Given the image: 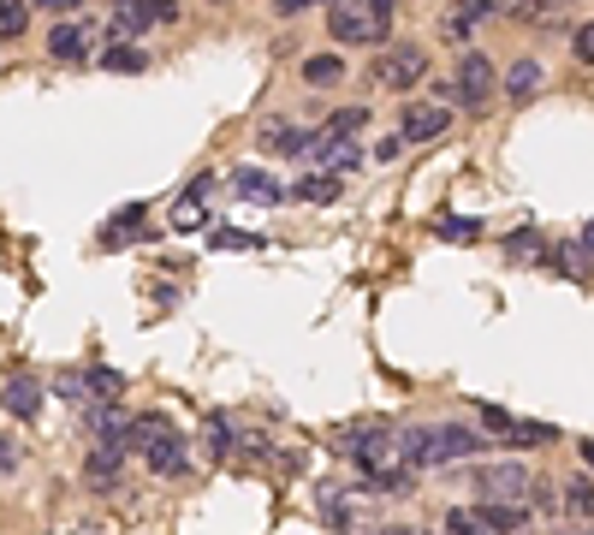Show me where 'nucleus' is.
I'll use <instances>...</instances> for the list:
<instances>
[{
  "label": "nucleus",
  "mask_w": 594,
  "mask_h": 535,
  "mask_svg": "<svg viewBox=\"0 0 594 535\" xmlns=\"http://www.w3.org/2000/svg\"><path fill=\"white\" fill-rule=\"evenodd\" d=\"M541 90V60H517L512 72H505V96L512 101H529Z\"/></svg>",
  "instance_id": "6ab92c4d"
},
{
  "label": "nucleus",
  "mask_w": 594,
  "mask_h": 535,
  "mask_svg": "<svg viewBox=\"0 0 594 535\" xmlns=\"http://www.w3.org/2000/svg\"><path fill=\"white\" fill-rule=\"evenodd\" d=\"M149 470L155 476H179L185 470V435H179V428H172L161 446H149Z\"/></svg>",
  "instance_id": "f3484780"
},
{
  "label": "nucleus",
  "mask_w": 594,
  "mask_h": 535,
  "mask_svg": "<svg viewBox=\"0 0 594 535\" xmlns=\"http://www.w3.org/2000/svg\"><path fill=\"white\" fill-rule=\"evenodd\" d=\"M12 470H19V446L0 435V476H12Z\"/></svg>",
  "instance_id": "f704fd0d"
},
{
  "label": "nucleus",
  "mask_w": 594,
  "mask_h": 535,
  "mask_svg": "<svg viewBox=\"0 0 594 535\" xmlns=\"http://www.w3.org/2000/svg\"><path fill=\"white\" fill-rule=\"evenodd\" d=\"M452 96H458L464 108H482V101L494 96V60L464 55V60H458V83H452Z\"/></svg>",
  "instance_id": "423d86ee"
},
{
  "label": "nucleus",
  "mask_w": 594,
  "mask_h": 535,
  "mask_svg": "<svg viewBox=\"0 0 594 535\" xmlns=\"http://www.w3.org/2000/svg\"><path fill=\"white\" fill-rule=\"evenodd\" d=\"M327 30H334V42H387L393 19H380V12H357V7H334Z\"/></svg>",
  "instance_id": "20e7f679"
},
{
  "label": "nucleus",
  "mask_w": 594,
  "mask_h": 535,
  "mask_svg": "<svg viewBox=\"0 0 594 535\" xmlns=\"http://www.w3.org/2000/svg\"><path fill=\"white\" fill-rule=\"evenodd\" d=\"M505 440H512V446H547V440H553V428H547V423H517V417H512Z\"/></svg>",
  "instance_id": "bb28decb"
},
{
  "label": "nucleus",
  "mask_w": 594,
  "mask_h": 535,
  "mask_svg": "<svg viewBox=\"0 0 594 535\" xmlns=\"http://www.w3.org/2000/svg\"><path fill=\"white\" fill-rule=\"evenodd\" d=\"M220 7H226V0H220Z\"/></svg>",
  "instance_id": "a19ab883"
},
{
  "label": "nucleus",
  "mask_w": 594,
  "mask_h": 535,
  "mask_svg": "<svg viewBox=\"0 0 594 535\" xmlns=\"http://www.w3.org/2000/svg\"><path fill=\"white\" fill-rule=\"evenodd\" d=\"M505 12L523 19V24H553V19H547V0H505Z\"/></svg>",
  "instance_id": "c756f323"
},
{
  "label": "nucleus",
  "mask_w": 594,
  "mask_h": 535,
  "mask_svg": "<svg viewBox=\"0 0 594 535\" xmlns=\"http://www.w3.org/2000/svg\"><path fill=\"white\" fill-rule=\"evenodd\" d=\"M565 512L571 517H594V482L588 476H576L571 488H565Z\"/></svg>",
  "instance_id": "a878e982"
},
{
  "label": "nucleus",
  "mask_w": 594,
  "mask_h": 535,
  "mask_svg": "<svg viewBox=\"0 0 594 535\" xmlns=\"http://www.w3.org/2000/svg\"><path fill=\"white\" fill-rule=\"evenodd\" d=\"M494 12H499V0H458V7H446L440 37H446V42H458V37H469V24L494 19Z\"/></svg>",
  "instance_id": "9d476101"
},
{
  "label": "nucleus",
  "mask_w": 594,
  "mask_h": 535,
  "mask_svg": "<svg viewBox=\"0 0 594 535\" xmlns=\"http://www.w3.org/2000/svg\"><path fill=\"white\" fill-rule=\"evenodd\" d=\"M119 470H126V446H119V440H101L90 453V464H83L90 488H119Z\"/></svg>",
  "instance_id": "9b49d317"
},
{
  "label": "nucleus",
  "mask_w": 594,
  "mask_h": 535,
  "mask_svg": "<svg viewBox=\"0 0 594 535\" xmlns=\"http://www.w3.org/2000/svg\"><path fill=\"white\" fill-rule=\"evenodd\" d=\"M0 405H7L12 417H24V423H30V417L42 410V387L19 369V375H7V387H0Z\"/></svg>",
  "instance_id": "f8f14e48"
},
{
  "label": "nucleus",
  "mask_w": 594,
  "mask_h": 535,
  "mask_svg": "<svg viewBox=\"0 0 594 535\" xmlns=\"http://www.w3.org/2000/svg\"><path fill=\"white\" fill-rule=\"evenodd\" d=\"M446 535H494L482 524V512H446Z\"/></svg>",
  "instance_id": "c85d7f7f"
},
{
  "label": "nucleus",
  "mask_w": 594,
  "mask_h": 535,
  "mask_svg": "<svg viewBox=\"0 0 594 535\" xmlns=\"http://www.w3.org/2000/svg\"><path fill=\"white\" fill-rule=\"evenodd\" d=\"M108 24H113V42H119V37L131 42V37H143V30L155 24V12H149V0H119Z\"/></svg>",
  "instance_id": "4468645a"
},
{
  "label": "nucleus",
  "mask_w": 594,
  "mask_h": 535,
  "mask_svg": "<svg viewBox=\"0 0 594 535\" xmlns=\"http://www.w3.org/2000/svg\"><path fill=\"white\" fill-rule=\"evenodd\" d=\"M583 464H594V440H588V446H583Z\"/></svg>",
  "instance_id": "58836bf2"
},
{
  "label": "nucleus",
  "mask_w": 594,
  "mask_h": 535,
  "mask_svg": "<svg viewBox=\"0 0 594 535\" xmlns=\"http://www.w3.org/2000/svg\"><path fill=\"white\" fill-rule=\"evenodd\" d=\"M297 197L304 202H339V179L334 172H304V179H297Z\"/></svg>",
  "instance_id": "4be33fe9"
},
{
  "label": "nucleus",
  "mask_w": 594,
  "mask_h": 535,
  "mask_svg": "<svg viewBox=\"0 0 594 535\" xmlns=\"http://www.w3.org/2000/svg\"><path fill=\"white\" fill-rule=\"evenodd\" d=\"M274 7H279V12H286V19H291V12H309V7H327V0H274Z\"/></svg>",
  "instance_id": "c9c22d12"
},
{
  "label": "nucleus",
  "mask_w": 594,
  "mask_h": 535,
  "mask_svg": "<svg viewBox=\"0 0 594 535\" xmlns=\"http://www.w3.org/2000/svg\"><path fill=\"white\" fill-rule=\"evenodd\" d=\"M345 453H352L363 470H369L380 488H387V482L405 470V464H393L398 458V435H387V428L380 423H363V428H352V435H345Z\"/></svg>",
  "instance_id": "f03ea898"
},
{
  "label": "nucleus",
  "mask_w": 594,
  "mask_h": 535,
  "mask_svg": "<svg viewBox=\"0 0 594 535\" xmlns=\"http://www.w3.org/2000/svg\"><path fill=\"white\" fill-rule=\"evenodd\" d=\"M172 435V423L161 417V410H137V417L126 423V440L119 446H137V453H149V446H161Z\"/></svg>",
  "instance_id": "ddd939ff"
},
{
  "label": "nucleus",
  "mask_w": 594,
  "mask_h": 535,
  "mask_svg": "<svg viewBox=\"0 0 594 535\" xmlns=\"http://www.w3.org/2000/svg\"><path fill=\"white\" fill-rule=\"evenodd\" d=\"M101 66L119 78H137V72H149V60H143V48H131V42H113L108 55H101Z\"/></svg>",
  "instance_id": "412c9836"
},
{
  "label": "nucleus",
  "mask_w": 594,
  "mask_h": 535,
  "mask_svg": "<svg viewBox=\"0 0 594 535\" xmlns=\"http://www.w3.org/2000/svg\"><path fill=\"white\" fill-rule=\"evenodd\" d=\"M83 382H90V393H96V399H119V393H126V375H119V369H108V364H101V369H90V375H83Z\"/></svg>",
  "instance_id": "393cba45"
},
{
  "label": "nucleus",
  "mask_w": 594,
  "mask_h": 535,
  "mask_svg": "<svg viewBox=\"0 0 594 535\" xmlns=\"http://www.w3.org/2000/svg\"><path fill=\"white\" fill-rule=\"evenodd\" d=\"M482 423H487V428H494V435H499V440H505V428H512V417H505V410H499V405H482Z\"/></svg>",
  "instance_id": "473e14b6"
},
{
  "label": "nucleus",
  "mask_w": 594,
  "mask_h": 535,
  "mask_svg": "<svg viewBox=\"0 0 594 535\" xmlns=\"http://www.w3.org/2000/svg\"><path fill=\"white\" fill-rule=\"evenodd\" d=\"M476 488L487 499H517V494L535 488V476L523 470V464H487V470H476Z\"/></svg>",
  "instance_id": "0eeeda50"
},
{
  "label": "nucleus",
  "mask_w": 594,
  "mask_h": 535,
  "mask_svg": "<svg viewBox=\"0 0 594 535\" xmlns=\"http://www.w3.org/2000/svg\"><path fill=\"white\" fill-rule=\"evenodd\" d=\"M588 535H594V529H588Z\"/></svg>",
  "instance_id": "79ce46f5"
},
{
  "label": "nucleus",
  "mask_w": 594,
  "mask_h": 535,
  "mask_svg": "<svg viewBox=\"0 0 594 535\" xmlns=\"http://www.w3.org/2000/svg\"><path fill=\"white\" fill-rule=\"evenodd\" d=\"M215 245H220V250H256L261 238H256V232H232V227H226V232H215Z\"/></svg>",
  "instance_id": "2f4dec72"
},
{
  "label": "nucleus",
  "mask_w": 594,
  "mask_h": 535,
  "mask_svg": "<svg viewBox=\"0 0 594 535\" xmlns=\"http://www.w3.org/2000/svg\"><path fill=\"white\" fill-rule=\"evenodd\" d=\"M55 393H60L66 405H96V393H90V382H83V375H60Z\"/></svg>",
  "instance_id": "cd10ccee"
},
{
  "label": "nucleus",
  "mask_w": 594,
  "mask_h": 535,
  "mask_svg": "<svg viewBox=\"0 0 594 535\" xmlns=\"http://www.w3.org/2000/svg\"><path fill=\"white\" fill-rule=\"evenodd\" d=\"M363 126H369V108H334V119H327V126L321 131H309V143H304V155H309V161H334V155L345 149V143H352V137L363 131Z\"/></svg>",
  "instance_id": "7ed1b4c3"
},
{
  "label": "nucleus",
  "mask_w": 594,
  "mask_h": 535,
  "mask_svg": "<svg viewBox=\"0 0 594 535\" xmlns=\"http://www.w3.org/2000/svg\"><path fill=\"white\" fill-rule=\"evenodd\" d=\"M339 78H345V60L339 55H309L304 60V83H316V90H334Z\"/></svg>",
  "instance_id": "aec40b11"
},
{
  "label": "nucleus",
  "mask_w": 594,
  "mask_h": 535,
  "mask_svg": "<svg viewBox=\"0 0 594 535\" xmlns=\"http://www.w3.org/2000/svg\"><path fill=\"white\" fill-rule=\"evenodd\" d=\"M423 48H416V42H405V48H393V55H380L375 60V78L380 83H387V90H410V83L416 78H423Z\"/></svg>",
  "instance_id": "39448f33"
},
{
  "label": "nucleus",
  "mask_w": 594,
  "mask_h": 535,
  "mask_svg": "<svg viewBox=\"0 0 594 535\" xmlns=\"http://www.w3.org/2000/svg\"><path fill=\"white\" fill-rule=\"evenodd\" d=\"M440 232H446V238H476V227H469V220H440Z\"/></svg>",
  "instance_id": "e433bc0d"
},
{
  "label": "nucleus",
  "mask_w": 594,
  "mask_h": 535,
  "mask_svg": "<svg viewBox=\"0 0 594 535\" xmlns=\"http://www.w3.org/2000/svg\"><path fill=\"white\" fill-rule=\"evenodd\" d=\"M576 60H583V66H594V24H583V30H576Z\"/></svg>",
  "instance_id": "72a5a7b5"
},
{
  "label": "nucleus",
  "mask_w": 594,
  "mask_h": 535,
  "mask_svg": "<svg viewBox=\"0 0 594 535\" xmlns=\"http://www.w3.org/2000/svg\"><path fill=\"white\" fill-rule=\"evenodd\" d=\"M30 24V0H0V37H24Z\"/></svg>",
  "instance_id": "b1692460"
},
{
  "label": "nucleus",
  "mask_w": 594,
  "mask_h": 535,
  "mask_svg": "<svg viewBox=\"0 0 594 535\" xmlns=\"http://www.w3.org/2000/svg\"><path fill=\"white\" fill-rule=\"evenodd\" d=\"M90 423H96L101 440H126V423H131V417H126L113 399H96V405H90Z\"/></svg>",
  "instance_id": "a211bd4d"
},
{
  "label": "nucleus",
  "mask_w": 594,
  "mask_h": 535,
  "mask_svg": "<svg viewBox=\"0 0 594 535\" xmlns=\"http://www.w3.org/2000/svg\"><path fill=\"white\" fill-rule=\"evenodd\" d=\"M83 48H90V24H83V19H66V24L48 30V55H55L60 66H78Z\"/></svg>",
  "instance_id": "1a4fd4ad"
},
{
  "label": "nucleus",
  "mask_w": 594,
  "mask_h": 535,
  "mask_svg": "<svg viewBox=\"0 0 594 535\" xmlns=\"http://www.w3.org/2000/svg\"><path fill=\"white\" fill-rule=\"evenodd\" d=\"M202 440H208V453H232V428H226V417H208V428H202Z\"/></svg>",
  "instance_id": "7c9ffc66"
},
{
  "label": "nucleus",
  "mask_w": 594,
  "mask_h": 535,
  "mask_svg": "<svg viewBox=\"0 0 594 535\" xmlns=\"http://www.w3.org/2000/svg\"><path fill=\"white\" fill-rule=\"evenodd\" d=\"M202 202H208V179H197L179 202H172V227H179V232H197V227H202Z\"/></svg>",
  "instance_id": "dca6fc26"
},
{
  "label": "nucleus",
  "mask_w": 594,
  "mask_h": 535,
  "mask_svg": "<svg viewBox=\"0 0 594 535\" xmlns=\"http://www.w3.org/2000/svg\"><path fill=\"white\" fill-rule=\"evenodd\" d=\"M30 7H42V12H78L83 0H30Z\"/></svg>",
  "instance_id": "4c0bfd02"
},
{
  "label": "nucleus",
  "mask_w": 594,
  "mask_h": 535,
  "mask_svg": "<svg viewBox=\"0 0 594 535\" xmlns=\"http://www.w3.org/2000/svg\"><path fill=\"white\" fill-rule=\"evenodd\" d=\"M469 453H482V435L476 428H458V423L405 428V435H398V464H452V458H469Z\"/></svg>",
  "instance_id": "f257e3e1"
},
{
  "label": "nucleus",
  "mask_w": 594,
  "mask_h": 535,
  "mask_svg": "<svg viewBox=\"0 0 594 535\" xmlns=\"http://www.w3.org/2000/svg\"><path fill=\"white\" fill-rule=\"evenodd\" d=\"M583 245H588V250H594V227H588V232H583Z\"/></svg>",
  "instance_id": "ea45409f"
},
{
  "label": "nucleus",
  "mask_w": 594,
  "mask_h": 535,
  "mask_svg": "<svg viewBox=\"0 0 594 535\" xmlns=\"http://www.w3.org/2000/svg\"><path fill=\"white\" fill-rule=\"evenodd\" d=\"M482 524L494 529V535H499V529H517V524H523V506H517V499H487V506H482Z\"/></svg>",
  "instance_id": "5701e85b"
},
{
  "label": "nucleus",
  "mask_w": 594,
  "mask_h": 535,
  "mask_svg": "<svg viewBox=\"0 0 594 535\" xmlns=\"http://www.w3.org/2000/svg\"><path fill=\"white\" fill-rule=\"evenodd\" d=\"M452 126V113L446 108H405V119H398V137H405V143H434V137H440Z\"/></svg>",
  "instance_id": "6e6552de"
},
{
  "label": "nucleus",
  "mask_w": 594,
  "mask_h": 535,
  "mask_svg": "<svg viewBox=\"0 0 594 535\" xmlns=\"http://www.w3.org/2000/svg\"><path fill=\"white\" fill-rule=\"evenodd\" d=\"M232 191L250 197V202H279V197H286V191H279V179H268L261 167H238L232 172Z\"/></svg>",
  "instance_id": "2eb2a0df"
}]
</instances>
